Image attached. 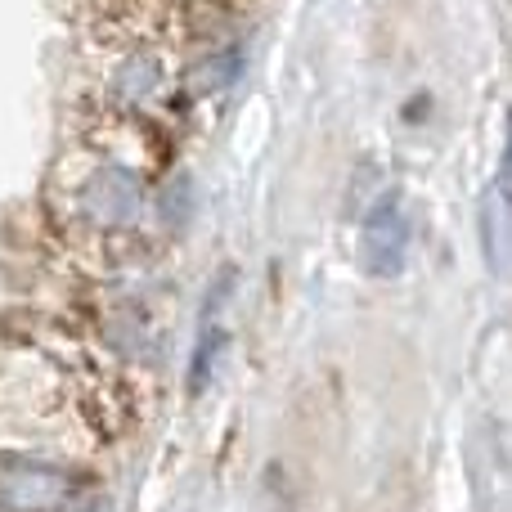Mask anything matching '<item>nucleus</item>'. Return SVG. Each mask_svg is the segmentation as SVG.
I'll return each mask as SVG.
<instances>
[{
  "mask_svg": "<svg viewBox=\"0 0 512 512\" xmlns=\"http://www.w3.org/2000/svg\"><path fill=\"white\" fill-rule=\"evenodd\" d=\"M234 72H239V59H234V54H221V59H207L203 68L194 72V90H221V86H230Z\"/></svg>",
  "mask_w": 512,
  "mask_h": 512,
  "instance_id": "6",
  "label": "nucleus"
},
{
  "mask_svg": "<svg viewBox=\"0 0 512 512\" xmlns=\"http://www.w3.org/2000/svg\"><path fill=\"white\" fill-rule=\"evenodd\" d=\"M158 86H162V63L149 59V54L126 59L122 72H117V90H122L126 99H135V104H140V99H149Z\"/></svg>",
  "mask_w": 512,
  "mask_h": 512,
  "instance_id": "4",
  "label": "nucleus"
},
{
  "mask_svg": "<svg viewBox=\"0 0 512 512\" xmlns=\"http://www.w3.org/2000/svg\"><path fill=\"white\" fill-rule=\"evenodd\" d=\"M144 203V189L131 171L122 167H104L86 180V212L95 216L99 225H126L140 216Z\"/></svg>",
  "mask_w": 512,
  "mask_h": 512,
  "instance_id": "3",
  "label": "nucleus"
},
{
  "mask_svg": "<svg viewBox=\"0 0 512 512\" xmlns=\"http://www.w3.org/2000/svg\"><path fill=\"white\" fill-rule=\"evenodd\" d=\"M72 495V477L41 459L0 463V512H54Z\"/></svg>",
  "mask_w": 512,
  "mask_h": 512,
  "instance_id": "1",
  "label": "nucleus"
},
{
  "mask_svg": "<svg viewBox=\"0 0 512 512\" xmlns=\"http://www.w3.org/2000/svg\"><path fill=\"white\" fill-rule=\"evenodd\" d=\"M499 194L512 203V126H508V149H504V167H499Z\"/></svg>",
  "mask_w": 512,
  "mask_h": 512,
  "instance_id": "7",
  "label": "nucleus"
},
{
  "mask_svg": "<svg viewBox=\"0 0 512 512\" xmlns=\"http://www.w3.org/2000/svg\"><path fill=\"white\" fill-rule=\"evenodd\" d=\"M360 256H364V270L378 274V279L400 274V265L409 256V221L396 198H382L373 207L369 225H364V239H360Z\"/></svg>",
  "mask_w": 512,
  "mask_h": 512,
  "instance_id": "2",
  "label": "nucleus"
},
{
  "mask_svg": "<svg viewBox=\"0 0 512 512\" xmlns=\"http://www.w3.org/2000/svg\"><path fill=\"white\" fill-rule=\"evenodd\" d=\"M221 355H225V333L221 328H203V337L194 346V364H189V391H207Z\"/></svg>",
  "mask_w": 512,
  "mask_h": 512,
  "instance_id": "5",
  "label": "nucleus"
}]
</instances>
